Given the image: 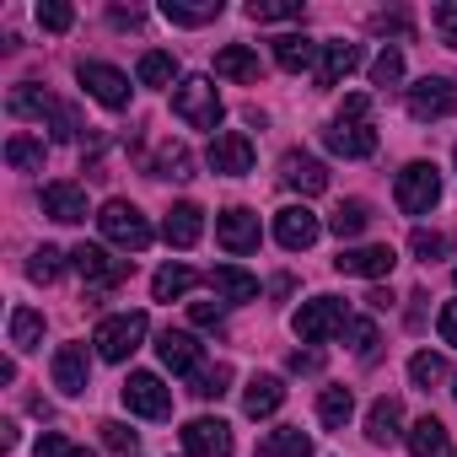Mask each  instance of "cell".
<instances>
[{
  "mask_svg": "<svg viewBox=\"0 0 457 457\" xmlns=\"http://www.w3.org/2000/svg\"><path fill=\"white\" fill-rule=\"evenodd\" d=\"M371 103H366V92H350L345 97V108H339V119L323 129V140H328V151L334 156H345V162H366L371 151H377V129H371Z\"/></svg>",
  "mask_w": 457,
  "mask_h": 457,
  "instance_id": "cell-1",
  "label": "cell"
},
{
  "mask_svg": "<svg viewBox=\"0 0 457 457\" xmlns=\"http://www.w3.org/2000/svg\"><path fill=\"white\" fill-rule=\"evenodd\" d=\"M97 226H103V237L113 248H124V253H145L151 248V220L135 204H124V199H108L103 215H97Z\"/></svg>",
  "mask_w": 457,
  "mask_h": 457,
  "instance_id": "cell-2",
  "label": "cell"
},
{
  "mask_svg": "<svg viewBox=\"0 0 457 457\" xmlns=\"http://www.w3.org/2000/svg\"><path fill=\"white\" fill-rule=\"evenodd\" d=\"M172 113H178L188 129H215V124H220V97H215V81H210V76H188V81L172 92Z\"/></svg>",
  "mask_w": 457,
  "mask_h": 457,
  "instance_id": "cell-3",
  "label": "cell"
},
{
  "mask_svg": "<svg viewBox=\"0 0 457 457\" xmlns=\"http://www.w3.org/2000/svg\"><path fill=\"white\" fill-rule=\"evenodd\" d=\"M140 339H145V312H113L92 334V345H97L103 361H129L140 350Z\"/></svg>",
  "mask_w": 457,
  "mask_h": 457,
  "instance_id": "cell-4",
  "label": "cell"
},
{
  "mask_svg": "<svg viewBox=\"0 0 457 457\" xmlns=\"http://www.w3.org/2000/svg\"><path fill=\"white\" fill-rule=\"evenodd\" d=\"M119 393H124V409L140 414V420H167L172 414V387L156 371H129Z\"/></svg>",
  "mask_w": 457,
  "mask_h": 457,
  "instance_id": "cell-5",
  "label": "cell"
},
{
  "mask_svg": "<svg viewBox=\"0 0 457 457\" xmlns=\"http://www.w3.org/2000/svg\"><path fill=\"white\" fill-rule=\"evenodd\" d=\"M12 113H22V119H54L60 140H81V119L65 103H54L49 92H38V87H17L12 92Z\"/></svg>",
  "mask_w": 457,
  "mask_h": 457,
  "instance_id": "cell-6",
  "label": "cell"
},
{
  "mask_svg": "<svg viewBox=\"0 0 457 457\" xmlns=\"http://www.w3.org/2000/svg\"><path fill=\"white\" fill-rule=\"evenodd\" d=\"M393 199H398V210H403V215H425V210L441 199V172H436L430 162H409V167L398 172Z\"/></svg>",
  "mask_w": 457,
  "mask_h": 457,
  "instance_id": "cell-7",
  "label": "cell"
},
{
  "mask_svg": "<svg viewBox=\"0 0 457 457\" xmlns=\"http://www.w3.org/2000/svg\"><path fill=\"white\" fill-rule=\"evenodd\" d=\"M71 270H76L87 286H103V291H113V286H124V280H129L135 259H113L108 248H97V243H81V248L71 253Z\"/></svg>",
  "mask_w": 457,
  "mask_h": 457,
  "instance_id": "cell-8",
  "label": "cell"
},
{
  "mask_svg": "<svg viewBox=\"0 0 457 457\" xmlns=\"http://www.w3.org/2000/svg\"><path fill=\"white\" fill-rule=\"evenodd\" d=\"M291 323H296V334H302L307 345H323V339H334L339 328H350L339 296H312V302H302V312H296Z\"/></svg>",
  "mask_w": 457,
  "mask_h": 457,
  "instance_id": "cell-9",
  "label": "cell"
},
{
  "mask_svg": "<svg viewBox=\"0 0 457 457\" xmlns=\"http://www.w3.org/2000/svg\"><path fill=\"white\" fill-rule=\"evenodd\" d=\"M204 162H210V172H220V178H243V172H253V140H248L243 129H220V135L210 140Z\"/></svg>",
  "mask_w": 457,
  "mask_h": 457,
  "instance_id": "cell-10",
  "label": "cell"
},
{
  "mask_svg": "<svg viewBox=\"0 0 457 457\" xmlns=\"http://www.w3.org/2000/svg\"><path fill=\"white\" fill-rule=\"evenodd\" d=\"M318 237H323V220H318L307 204H286V210H275V243H280L286 253H307Z\"/></svg>",
  "mask_w": 457,
  "mask_h": 457,
  "instance_id": "cell-11",
  "label": "cell"
},
{
  "mask_svg": "<svg viewBox=\"0 0 457 457\" xmlns=\"http://www.w3.org/2000/svg\"><path fill=\"white\" fill-rule=\"evenodd\" d=\"M81 87L103 103V108H113V113H124L129 108V76L124 71H113V65H103V60H81Z\"/></svg>",
  "mask_w": 457,
  "mask_h": 457,
  "instance_id": "cell-12",
  "label": "cell"
},
{
  "mask_svg": "<svg viewBox=\"0 0 457 457\" xmlns=\"http://www.w3.org/2000/svg\"><path fill=\"white\" fill-rule=\"evenodd\" d=\"M452 108H457V87H452V81L425 76V81H414V87H409V119L436 124V119H446Z\"/></svg>",
  "mask_w": 457,
  "mask_h": 457,
  "instance_id": "cell-13",
  "label": "cell"
},
{
  "mask_svg": "<svg viewBox=\"0 0 457 457\" xmlns=\"http://www.w3.org/2000/svg\"><path fill=\"white\" fill-rule=\"evenodd\" d=\"M183 452H188V457H232V425H226V420H210V414L188 420V425H183Z\"/></svg>",
  "mask_w": 457,
  "mask_h": 457,
  "instance_id": "cell-14",
  "label": "cell"
},
{
  "mask_svg": "<svg viewBox=\"0 0 457 457\" xmlns=\"http://www.w3.org/2000/svg\"><path fill=\"white\" fill-rule=\"evenodd\" d=\"M215 243H220L226 253H253V248H259V215L243 210V204L220 210V215H215Z\"/></svg>",
  "mask_w": 457,
  "mask_h": 457,
  "instance_id": "cell-15",
  "label": "cell"
},
{
  "mask_svg": "<svg viewBox=\"0 0 457 457\" xmlns=\"http://www.w3.org/2000/svg\"><path fill=\"white\" fill-rule=\"evenodd\" d=\"M334 264H339L345 275H361V280H382V275H393L398 253H393L387 243H371V248H345Z\"/></svg>",
  "mask_w": 457,
  "mask_h": 457,
  "instance_id": "cell-16",
  "label": "cell"
},
{
  "mask_svg": "<svg viewBox=\"0 0 457 457\" xmlns=\"http://www.w3.org/2000/svg\"><path fill=\"white\" fill-rule=\"evenodd\" d=\"M156 355H162V366L178 371V377H194V371H199V339L183 334V328H162V334H156Z\"/></svg>",
  "mask_w": 457,
  "mask_h": 457,
  "instance_id": "cell-17",
  "label": "cell"
},
{
  "mask_svg": "<svg viewBox=\"0 0 457 457\" xmlns=\"http://www.w3.org/2000/svg\"><path fill=\"white\" fill-rule=\"evenodd\" d=\"M162 237H167L172 248H194V243L204 237V210H199V204H188V199H183V204H172V210H167V220H162Z\"/></svg>",
  "mask_w": 457,
  "mask_h": 457,
  "instance_id": "cell-18",
  "label": "cell"
},
{
  "mask_svg": "<svg viewBox=\"0 0 457 457\" xmlns=\"http://www.w3.org/2000/svg\"><path fill=\"white\" fill-rule=\"evenodd\" d=\"M361 65V44H345V38H334V44H323V54H318V87H339L350 71Z\"/></svg>",
  "mask_w": 457,
  "mask_h": 457,
  "instance_id": "cell-19",
  "label": "cell"
},
{
  "mask_svg": "<svg viewBox=\"0 0 457 457\" xmlns=\"http://www.w3.org/2000/svg\"><path fill=\"white\" fill-rule=\"evenodd\" d=\"M280 178H286L296 194H323V188H328V167H323L318 156H307V151H291V156L280 162Z\"/></svg>",
  "mask_w": 457,
  "mask_h": 457,
  "instance_id": "cell-20",
  "label": "cell"
},
{
  "mask_svg": "<svg viewBox=\"0 0 457 457\" xmlns=\"http://www.w3.org/2000/svg\"><path fill=\"white\" fill-rule=\"evenodd\" d=\"M87 377H92L87 350H81V345H60V350H54V387L76 398V393H87Z\"/></svg>",
  "mask_w": 457,
  "mask_h": 457,
  "instance_id": "cell-21",
  "label": "cell"
},
{
  "mask_svg": "<svg viewBox=\"0 0 457 457\" xmlns=\"http://www.w3.org/2000/svg\"><path fill=\"white\" fill-rule=\"evenodd\" d=\"M215 76H226V81H243V87H259L264 65H259V54H253V49H243V44H226V49L215 54Z\"/></svg>",
  "mask_w": 457,
  "mask_h": 457,
  "instance_id": "cell-22",
  "label": "cell"
},
{
  "mask_svg": "<svg viewBox=\"0 0 457 457\" xmlns=\"http://www.w3.org/2000/svg\"><path fill=\"white\" fill-rule=\"evenodd\" d=\"M44 215H54V220H87V188L81 183H49L44 188Z\"/></svg>",
  "mask_w": 457,
  "mask_h": 457,
  "instance_id": "cell-23",
  "label": "cell"
},
{
  "mask_svg": "<svg viewBox=\"0 0 457 457\" xmlns=\"http://www.w3.org/2000/svg\"><path fill=\"white\" fill-rule=\"evenodd\" d=\"M398 425H403V403H398V398H387V393H382V398H377V403H371V414H366V436H371V441H377V446H393V441H398V436H403V430H398Z\"/></svg>",
  "mask_w": 457,
  "mask_h": 457,
  "instance_id": "cell-24",
  "label": "cell"
},
{
  "mask_svg": "<svg viewBox=\"0 0 457 457\" xmlns=\"http://www.w3.org/2000/svg\"><path fill=\"white\" fill-rule=\"evenodd\" d=\"M409 457H452V436H446V425H441L436 414L414 420V430H409Z\"/></svg>",
  "mask_w": 457,
  "mask_h": 457,
  "instance_id": "cell-25",
  "label": "cell"
},
{
  "mask_svg": "<svg viewBox=\"0 0 457 457\" xmlns=\"http://www.w3.org/2000/svg\"><path fill=\"white\" fill-rule=\"evenodd\" d=\"M210 286H215V296H226V302H253V296H259V275H248V270H237V264L210 270Z\"/></svg>",
  "mask_w": 457,
  "mask_h": 457,
  "instance_id": "cell-26",
  "label": "cell"
},
{
  "mask_svg": "<svg viewBox=\"0 0 457 457\" xmlns=\"http://www.w3.org/2000/svg\"><path fill=\"white\" fill-rule=\"evenodd\" d=\"M318 54H323V44H312V38H302V33L275 38V65H280V71H291V76H302Z\"/></svg>",
  "mask_w": 457,
  "mask_h": 457,
  "instance_id": "cell-27",
  "label": "cell"
},
{
  "mask_svg": "<svg viewBox=\"0 0 457 457\" xmlns=\"http://www.w3.org/2000/svg\"><path fill=\"white\" fill-rule=\"evenodd\" d=\"M280 403H286V382H280V377H253V382H248V393H243V409H248L253 420L275 414Z\"/></svg>",
  "mask_w": 457,
  "mask_h": 457,
  "instance_id": "cell-28",
  "label": "cell"
},
{
  "mask_svg": "<svg viewBox=\"0 0 457 457\" xmlns=\"http://www.w3.org/2000/svg\"><path fill=\"white\" fill-rule=\"evenodd\" d=\"M162 17L178 28H204L220 17V0H162Z\"/></svg>",
  "mask_w": 457,
  "mask_h": 457,
  "instance_id": "cell-29",
  "label": "cell"
},
{
  "mask_svg": "<svg viewBox=\"0 0 457 457\" xmlns=\"http://www.w3.org/2000/svg\"><path fill=\"white\" fill-rule=\"evenodd\" d=\"M366 226H371V204L366 199H345L334 215H328V232L339 237V243H350V237H361L366 232Z\"/></svg>",
  "mask_w": 457,
  "mask_h": 457,
  "instance_id": "cell-30",
  "label": "cell"
},
{
  "mask_svg": "<svg viewBox=\"0 0 457 457\" xmlns=\"http://www.w3.org/2000/svg\"><path fill=\"white\" fill-rule=\"evenodd\" d=\"M350 414H355V393H350V387H323V393H318V420H323L328 430H345Z\"/></svg>",
  "mask_w": 457,
  "mask_h": 457,
  "instance_id": "cell-31",
  "label": "cell"
},
{
  "mask_svg": "<svg viewBox=\"0 0 457 457\" xmlns=\"http://www.w3.org/2000/svg\"><path fill=\"white\" fill-rule=\"evenodd\" d=\"M253 457H312V436L286 425V430H270V441L253 452Z\"/></svg>",
  "mask_w": 457,
  "mask_h": 457,
  "instance_id": "cell-32",
  "label": "cell"
},
{
  "mask_svg": "<svg viewBox=\"0 0 457 457\" xmlns=\"http://www.w3.org/2000/svg\"><path fill=\"white\" fill-rule=\"evenodd\" d=\"M194 286H199V275H194L188 264H167V270H156L151 296H156V302H172V296H183V291H194Z\"/></svg>",
  "mask_w": 457,
  "mask_h": 457,
  "instance_id": "cell-33",
  "label": "cell"
},
{
  "mask_svg": "<svg viewBox=\"0 0 457 457\" xmlns=\"http://www.w3.org/2000/svg\"><path fill=\"white\" fill-rule=\"evenodd\" d=\"M172 76H178V60H172V54H162V49L140 54V65H135V81H140V87H167Z\"/></svg>",
  "mask_w": 457,
  "mask_h": 457,
  "instance_id": "cell-34",
  "label": "cell"
},
{
  "mask_svg": "<svg viewBox=\"0 0 457 457\" xmlns=\"http://www.w3.org/2000/svg\"><path fill=\"white\" fill-rule=\"evenodd\" d=\"M12 345H17V350H38V345H44V312L17 307V312H12Z\"/></svg>",
  "mask_w": 457,
  "mask_h": 457,
  "instance_id": "cell-35",
  "label": "cell"
},
{
  "mask_svg": "<svg viewBox=\"0 0 457 457\" xmlns=\"http://www.w3.org/2000/svg\"><path fill=\"white\" fill-rule=\"evenodd\" d=\"M6 162H12L17 172L44 167V140H33V135H12V140H6Z\"/></svg>",
  "mask_w": 457,
  "mask_h": 457,
  "instance_id": "cell-36",
  "label": "cell"
},
{
  "mask_svg": "<svg viewBox=\"0 0 457 457\" xmlns=\"http://www.w3.org/2000/svg\"><path fill=\"white\" fill-rule=\"evenodd\" d=\"M409 382L430 393L436 382H446V361H441V355H430V350H420V355L409 361Z\"/></svg>",
  "mask_w": 457,
  "mask_h": 457,
  "instance_id": "cell-37",
  "label": "cell"
},
{
  "mask_svg": "<svg viewBox=\"0 0 457 457\" xmlns=\"http://www.w3.org/2000/svg\"><path fill=\"white\" fill-rule=\"evenodd\" d=\"M38 28L44 33H71L76 28V12L65 6V0H44V6H38Z\"/></svg>",
  "mask_w": 457,
  "mask_h": 457,
  "instance_id": "cell-38",
  "label": "cell"
},
{
  "mask_svg": "<svg viewBox=\"0 0 457 457\" xmlns=\"http://www.w3.org/2000/svg\"><path fill=\"white\" fill-rule=\"evenodd\" d=\"M371 81H377V87H398V81H403V54H398V49H382V54L371 60Z\"/></svg>",
  "mask_w": 457,
  "mask_h": 457,
  "instance_id": "cell-39",
  "label": "cell"
},
{
  "mask_svg": "<svg viewBox=\"0 0 457 457\" xmlns=\"http://www.w3.org/2000/svg\"><path fill=\"white\" fill-rule=\"evenodd\" d=\"M377 345H382V339H377V323H371V318H355V323H350V350H355L361 361H377Z\"/></svg>",
  "mask_w": 457,
  "mask_h": 457,
  "instance_id": "cell-40",
  "label": "cell"
},
{
  "mask_svg": "<svg viewBox=\"0 0 457 457\" xmlns=\"http://www.w3.org/2000/svg\"><path fill=\"white\" fill-rule=\"evenodd\" d=\"M33 457H92L87 446H76L71 436H60V430H49V436H38V446H33Z\"/></svg>",
  "mask_w": 457,
  "mask_h": 457,
  "instance_id": "cell-41",
  "label": "cell"
},
{
  "mask_svg": "<svg viewBox=\"0 0 457 457\" xmlns=\"http://www.w3.org/2000/svg\"><path fill=\"white\" fill-rule=\"evenodd\" d=\"M409 248H414V259H425V264L446 259V237H441V232H425V226H420V232L409 237Z\"/></svg>",
  "mask_w": 457,
  "mask_h": 457,
  "instance_id": "cell-42",
  "label": "cell"
},
{
  "mask_svg": "<svg viewBox=\"0 0 457 457\" xmlns=\"http://www.w3.org/2000/svg\"><path fill=\"white\" fill-rule=\"evenodd\" d=\"M226 382H232V366H215V371H194V393L199 398H220Z\"/></svg>",
  "mask_w": 457,
  "mask_h": 457,
  "instance_id": "cell-43",
  "label": "cell"
},
{
  "mask_svg": "<svg viewBox=\"0 0 457 457\" xmlns=\"http://www.w3.org/2000/svg\"><path fill=\"white\" fill-rule=\"evenodd\" d=\"M28 275H33L38 286L60 280V248H38V253H33V264H28Z\"/></svg>",
  "mask_w": 457,
  "mask_h": 457,
  "instance_id": "cell-44",
  "label": "cell"
},
{
  "mask_svg": "<svg viewBox=\"0 0 457 457\" xmlns=\"http://www.w3.org/2000/svg\"><path fill=\"white\" fill-rule=\"evenodd\" d=\"M436 33H441L446 49H457V0H441L436 6Z\"/></svg>",
  "mask_w": 457,
  "mask_h": 457,
  "instance_id": "cell-45",
  "label": "cell"
},
{
  "mask_svg": "<svg viewBox=\"0 0 457 457\" xmlns=\"http://www.w3.org/2000/svg\"><path fill=\"white\" fill-rule=\"evenodd\" d=\"M156 167H162V178H194V172H188L194 162H188V151H183V145H167Z\"/></svg>",
  "mask_w": 457,
  "mask_h": 457,
  "instance_id": "cell-46",
  "label": "cell"
},
{
  "mask_svg": "<svg viewBox=\"0 0 457 457\" xmlns=\"http://www.w3.org/2000/svg\"><path fill=\"white\" fill-rule=\"evenodd\" d=\"M248 17L253 22H302V6H259V0H253Z\"/></svg>",
  "mask_w": 457,
  "mask_h": 457,
  "instance_id": "cell-47",
  "label": "cell"
},
{
  "mask_svg": "<svg viewBox=\"0 0 457 457\" xmlns=\"http://www.w3.org/2000/svg\"><path fill=\"white\" fill-rule=\"evenodd\" d=\"M103 446H113V452H135V430L119 425V420H103Z\"/></svg>",
  "mask_w": 457,
  "mask_h": 457,
  "instance_id": "cell-48",
  "label": "cell"
},
{
  "mask_svg": "<svg viewBox=\"0 0 457 457\" xmlns=\"http://www.w3.org/2000/svg\"><path fill=\"white\" fill-rule=\"evenodd\" d=\"M371 28L377 33H393V38H409V17L403 12H382V17H371Z\"/></svg>",
  "mask_w": 457,
  "mask_h": 457,
  "instance_id": "cell-49",
  "label": "cell"
},
{
  "mask_svg": "<svg viewBox=\"0 0 457 457\" xmlns=\"http://www.w3.org/2000/svg\"><path fill=\"white\" fill-rule=\"evenodd\" d=\"M436 328H441V345H452L457 350V296L441 307V318H436Z\"/></svg>",
  "mask_w": 457,
  "mask_h": 457,
  "instance_id": "cell-50",
  "label": "cell"
},
{
  "mask_svg": "<svg viewBox=\"0 0 457 457\" xmlns=\"http://www.w3.org/2000/svg\"><path fill=\"white\" fill-rule=\"evenodd\" d=\"M188 318H194V328H220V307L215 302H194Z\"/></svg>",
  "mask_w": 457,
  "mask_h": 457,
  "instance_id": "cell-51",
  "label": "cell"
},
{
  "mask_svg": "<svg viewBox=\"0 0 457 457\" xmlns=\"http://www.w3.org/2000/svg\"><path fill=\"white\" fill-rule=\"evenodd\" d=\"M318 366H323V361H318V355H312V350H307V355H302V350H296V355H291V371H318Z\"/></svg>",
  "mask_w": 457,
  "mask_h": 457,
  "instance_id": "cell-52",
  "label": "cell"
}]
</instances>
